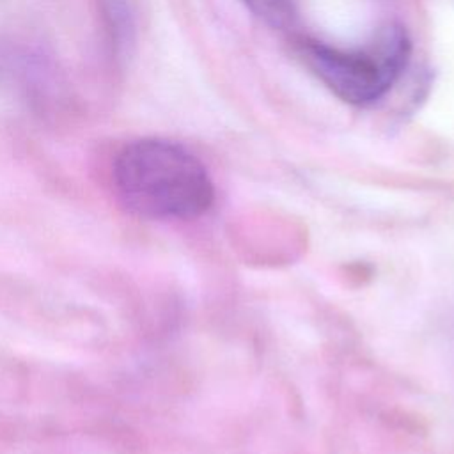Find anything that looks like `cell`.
Here are the masks:
<instances>
[{"mask_svg":"<svg viewBox=\"0 0 454 454\" xmlns=\"http://www.w3.org/2000/svg\"><path fill=\"white\" fill-rule=\"evenodd\" d=\"M245 4L266 23L284 28L293 23V0H245Z\"/></svg>","mask_w":454,"mask_h":454,"instance_id":"4","label":"cell"},{"mask_svg":"<svg viewBox=\"0 0 454 454\" xmlns=\"http://www.w3.org/2000/svg\"><path fill=\"white\" fill-rule=\"evenodd\" d=\"M298 53L325 87L349 105L365 106L381 99L408 66L411 43L401 25H387L371 43L342 50L301 39Z\"/></svg>","mask_w":454,"mask_h":454,"instance_id":"2","label":"cell"},{"mask_svg":"<svg viewBox=\"0 0 454 454\" xmlns=\"http://www.w3.org/2000/svg\"><path fill=\"white\" fill-rule=\"evenodd\" d=\"M114 184L131 213L151 220H192L215 199L204 165L183 145L163 138L128 144L114 163Z\"/></svg>","mask_w":454,"mask_h":454,"instance_id":"1","label":"cell"},{"mask_svg":"<svg viewBox=\"0 0 454 454\" xmlns=\"http://www.w3.org/2000/svg\"><path fill=\"white\" fill-rule=\"evenodd\" d=\"M114 50L124 55L133 43V16L128 0H99Z\"/></svg>","mask_w":454,"mask_h":454,"instance_id":"3","label":"cell"}]
</instances>
